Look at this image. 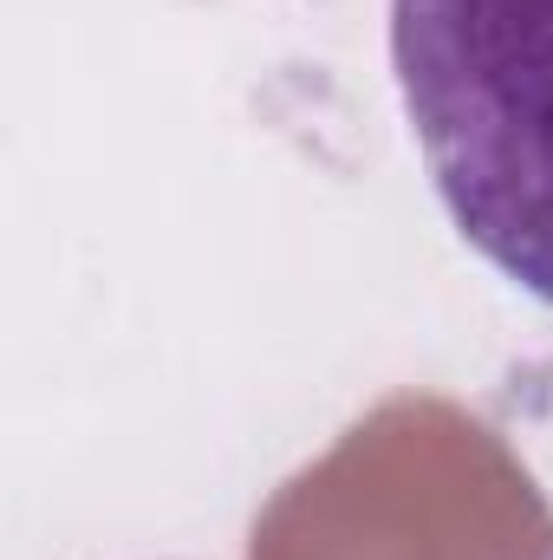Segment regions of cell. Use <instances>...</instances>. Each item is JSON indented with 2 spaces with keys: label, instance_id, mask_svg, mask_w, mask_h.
Returning <instances> with one entry per match:
<instances>
[{
  "label": "cell",
  "instance_id": "1",
  "mask_svg": "<svg viewBox=\"0 0 553 560\" xmlns=\"http://www.w3.org/2000/svg\"><path fill=\"white\" fill-rule=\"evenodd\" d=\"M391 72L456 235L553 306V0H391Z\"/></svg>",
  "mask_w": 553,
  "mask_h": 560
}]
</instances>
